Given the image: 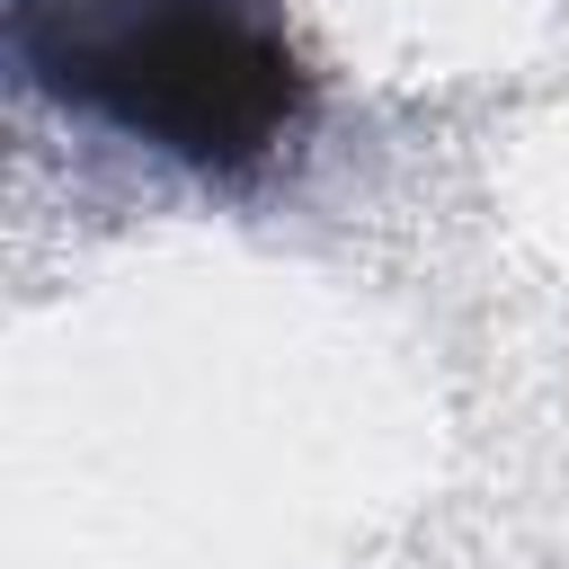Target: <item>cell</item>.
I'll return each mask as SVG.
<instances>
[{
  "label": "cell",
  "instance_id": "6da1fadb",
  "mask_svg": "<svg viewBox=\"0 0 569 569\" xmlns=\"http://www.w3.org/2000/svg\"><path fill=\"white\" fill-rule=\"evenodd\" d=\"M80 89L178 160L240 169L302 116V62L231 9H160L80 62Z\"/></svg>",
  "mask_w": 569,
  "mask_h": 569
}]
</instances>
